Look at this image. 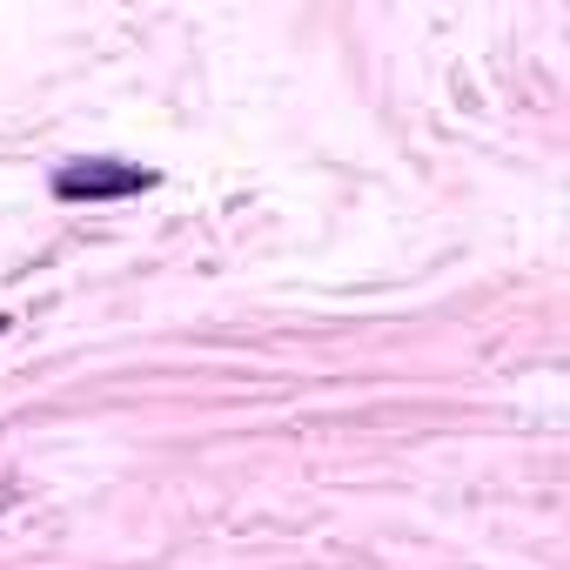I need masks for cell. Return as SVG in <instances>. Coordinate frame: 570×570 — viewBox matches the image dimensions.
Returning a JSON list of instances; mask_svg holds the SVG:
<instances>
[{
    "label": "cell",
    "instance_id": "6da1fadb",
    "mask_svg": "<svg viewBox=\"0 0 570 570\" xmlns=\"http://www.w3.org/2000/svg\"><path fill=\"white\" fill-rule=\"evenodd\" d=\"M141 188H155V168H141V161H108V155H95V161L55 168V195H61V202H128V195H141Z\"/></svg>",
    "mask_w": 570,
    "mask_h": 570
},
{
    "label": "cell",
    "instance_id": "7a4b0ae2",
    "mask_svg": "<svg viewBox=\"0 0 570 570\" xmlns=\"http://www.w3.org/2000/svg\"><path fill=\"white\" fill-rule=\"evenodd\" d=\"M8 503H14V483H0V510H8Z\"/></svg>",
    "mask_w": 570,
    "mask_h": 570
},
{
    "label": "cell",
    "instance_id": "3957f363",
    "mask_svg": "<svg viewBox=\"0 0 570 570\" xmlns=\"http://www.w3.org/2000/svg\"><path fill=\"white\" fill-rule=\"evenodd\" d=\"M0 330H8V316H0Z\"/></svg>",
    "mask_w": 570,
    "mask_h": 570
}]
</instances>
